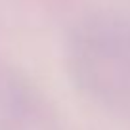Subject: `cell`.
<instances>
[{"instance_id":"cell-1","label":"cell","mask_w":130,"mask_h":130,"mask_svg":"<svg viewBox=\"0 0 130 130\" xmlns=\"http://www.w3.org/2000/svg\"><path fill=\"white\" fill-rule=\"evenodd\" d=\"M69 63L77 82L105 103H130V15L98 13L75 31Z\"/></svg>"}]
</instances>
